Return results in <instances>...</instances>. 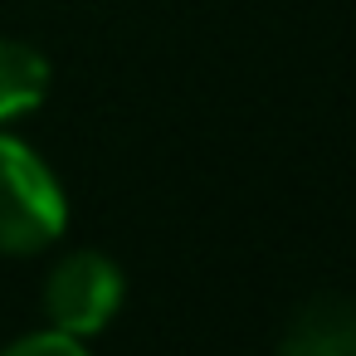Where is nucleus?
Returning a JSON list of instances; mask_svg holds the SVG:
<instances>
[{
    "label": "nucleus",
    "mask_w": 356,
    "mask_h": 356,
    "mask_svg": "<svg viewBox=\"0 0 356 356\" xmlns=\"http://www.w3.org/2000/svg\"><path fill=\"white\" fill-rule=\"evenodd\" d=\"M69 229V195L54 166L0 127V259H35Z\"/></svg>",
    "instance_id": "nucleus-1"
},
{
    "label": "nucleus",
    "mask_w": 356,
    "mask_h": 356,
    "mask_svg": "<svg viewBox=\"0 0 356 356\" xmlns=\"http://www.w3.org/2000/svg\"><path fill=\"white\" fill-rule=\"evenodd\" d=\"M127 302V273L113 254L103 249H69L64 259H54L40 307L49 317V327L69 332V337H98L113 327V317Z\"/></svg>",
    "instance_id": "nucleus-2"
},
{
    "label": "nucleus",
    "mask_w": 356,
    "mask_h": 356,
    "mask_svg": "<svg viewBox=\"0 0 356 356\" xmlns=\"http://www.w3.org/2000/svg\"><path fill=\"white\" fill-rule=\"evenodd\" d=\"M49 83H54V69L30 40H0V127L44 108Z\"/></svg>",
    "instance_id": "nucleus-3"
},
{
    "label": "nucleus",
    "mask_w": 356,
    "mask_h": 356,
    "mask_svg": "<svg viewBox=\"0 0 356 356\" xmlns=\"http://www.w3.org/2000/svg\"><path fill=\"white\" fill-rule=\"evenodd\" d=\"M283 356H356V307L332 298L302 307L283 337Z\"/></svg>",
    "instance_id": "nucleus-4"
},
{
    "label": "nucleus",
    "mask_w": 356,
    "mask_h": 356,
    "mask_svg": "<svg viewBox=\"0 0 356 356\" xmlns=\"http://www.w3.org/2000/svg\"><path fill=\"white\" fill-rule=\"evenodd\" d=\"M0 356H93L83 337H69L59 327H40V332H25L15 341L0 346Z\"/></svg>",
    "instance_id": "nucleus-5"
}]
</instances>
